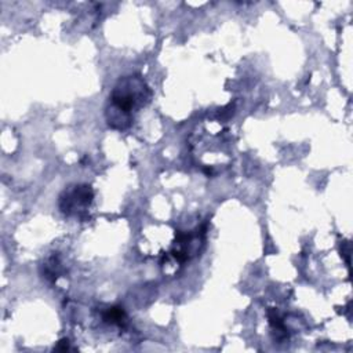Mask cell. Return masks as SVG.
I'll return each mask as SVG.
<instances>
[{
  "label": "cell",
  "mask_w": 353,
  "mask_h": 353,
  "mask_svg": "<svg viewBox=\"0 0 353 353\" xmlns=\"http://www.w3.org/2000/svg\"><path fill=\"white\" fill-rule=\"evenodd\" d=\"M149 87L139 76H127L114 85L108 108V121L113 128H125L131 124V113L149 101Z\"/></svg>",
  "instance_id": "6da1fadb"
},
{
  "label": "cell",
  "mask_w": 353,
  "mask_h": 353,
  "mask_svg": "<svg viewBox=\"0 0 353 353\" xmlns=\"http://www.w3.org/2000/svg\"><path fill=\"white\" fill-rule=\"evenodd\" d=\"M103 320L110 323V324H117V325L121 327L123 323L125 321V312L123 310V307H119V306L109 307L103 313Z\"/></svg>",
  "instance_id": "3957f363"
},
{
  "label": "cell",
  "mask_w": 353,
  "mask_h": 353,
  "mask_svg": "<svg viewBox=\"0 0 353 353\" xmlns=\"http://www.w3.org/2000/svg\"><path fill=\"white\" fill-rule=\"evenodd\" d=\"M94 193L91 186L88 185H76L70 190H65L59 197L61 211L66 215H72L77 212V210L83 211L92 201Z\"/></svg>",
  "instance_id": "7a4b0ae2"
}]
</instances>
